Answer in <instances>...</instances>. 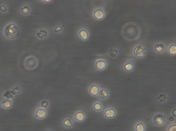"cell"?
<instances>
[{"label":"cell","instance_id":"cell-25","mask_svg":"<svg viewBox=\"0 0 176 131\" xmlns=\"http://www.w3.org/2000/svg\"><path fill=\"white\" fill-rule=\"evenodd\" d=\"M20 88L18 86H17L16 88L13 89L11 91V92L13 95H15V94L19 93L20 92Z\"/></svg>","mask_w":176,"mask_h":131},{"label":"cell","instance_id":"cell-8","mask_svg":"<svg viewBox=\"0 0 176 131\" xmlns=\"http://www.w3.org/2000/svg\"><path fill=\"white\" fill-rule=\"evenodd\" d=\"M110 91L106 88H102L97 97L100 100L104 101L109 99L111 96Z\"/></svg>","mask_w":176,"mask_h":131},{"label":"cell","instance_id":"cell-1","mask_svg":"<svg viewBox=\"0 0 176 131\" xmlns=\"http://www.w3.org/2000/svg\"><path fill=\"white\" fill-rule=\"evenodd\" d=\"M19 33V29L18 27L13 24L7 25L4 30L5 35L10 39H15L18 37Z\"/></svg>","mask_w":176,"mask_h":131},{"label":"cell","instance_id":"cell-22","mask_svg":"<svg viewBox=\"0 0 176 131\" xmlns=\"http://www.w3.org/2000/svg\"><path fill=\"white\" fill-rule=\"evenodd\" d=\"M169 53L172 55H175L176 53V45H172L169 47L168 50Z\"/></svg>","mask_w":176,"mask_h":131},{"label":"cell","instance_id":"cell-11","mask_svg":"<svg viewBox=\"0 0 176 131\" xmlns=\"http://www.w3.org/2000/svg\"><path fill=\"white\" fill-rule=\"evenodd\" d=\"M95 66L97 69L98 71L104 70L107 67V62L105 60H98L96 62Z\"/></svg>","mask_w":176,"mask_h":131},{"label":"cell","instance_id":"cell-6","mask_svg":"<svg viewBox=\"0 0 176 131\" xmlns=\"http://www.w3.org/2000/svg\"><path fill=\"white\" fill-rule=\"evenodd\" d=\"M101 88V86L98 84H92L88 88V93L93 97H97Z\"/></svg>","mask_w":176,"mask_h":131},{"label":"cell","instance_id":"cell-9","mask_svg":"<svg viewBox=\"0 0 176 131\" xmlns=\"http://www.w3.org/2000/svg\"><path fill=\"white\" fill-rule=\"evenodd\" d=\"M134 53L136 57L142 58L144 57L146 54V50L141 45L136 46L134 51Z\"/></svg>","mask_w":176,"mask_h":131},{"label":"cell","instance_id":"cell-28","mask_svg":"<svg viewBox=\"0 0 176 131\" xmlns=\"http://www.w3.org/2000/svg\"><path fill=\"white\" fill-rule=\"evenodd\" d=\"M62 30V29L61 27H58L56 28V29H55V32H59V31H61Z\"/></svg>","mask_w":176,"mask_h":131},{"label":"cell","instance_id":"cell-15","mask_svg":"<svg viewBox=\"0 0 176 131\" xmlns=\"http://www.w3.org/2000/svg\"><path fill=\"white\" fill-rule=\"evenodd\" d=\"M168 99V96L166 94L162 93L160 94L157 97L158 101L161 103H165L167 101Z\"/></svg>","mask_w":176,"mask_h":131},{"label":"cell","instance_id":"cell-21","mask_svg":"<svg viewBox=\"0 0 176 131\" xmlns=\"http://www.w3.org/2000/svg\"><path fill=\"white\" fill-rule=\"evenodd\" d=\"M11 101L9 100H5L2 102V106L6 109H8L11 107Z\"/></svg>","mask_w":176,"mask_h":131},{"label":"cell","instance_id":"cell-20","mask_svg":"<svg viewBox=\"0 0 176 131\" xmlns=\"http://www.w3.org/2000/svg\"><path fill=\"white\" fill-rule=\"evenodd\" d=\"M37 35L39 38L43 39L47 36V32L45 30H41L39 32L37 33Z\"/></svg>","mask_w":176,"mask_h":131},{"label":"cell","instance_id":"cell-7","mask_svg":"<svg viewBox=\"0 0 176 131\" xmlns=\"http://www.w3.org/2000/svg\"><path fill=\"white\" fill-rule=\"evenodd\" d=\"M62 126L64 128L67 130L72 129L75 126L74 121L71 117H66L63 120Z\"/></svg>","mask_w":176,"mask_h":131},{"label":"cell","instance_id":"cell-3","mask_svg":"<svg viewBox=\"0 0 176 131\" xmlns=\"http://www.w3.org/2000/svg\"><path fill=\"white\" fill-rule=\"evenodd\" d=\"M167 121L166 116L161 113H158L153 117V122L157 126H161L165 124Z\"/></svg>","mask_w":176,"mask_h":131},{"label":"cell","instance_id":"cell-26","mask_svg":"<svg viewBox=\"0 0 176 131\" xmlns=\"http://www.w3.org/2000/svg\"><path fill=\"white\" fill-rule=\"evenodd\" d=\"M176 125L173 124L170 126L168 129V131H176Z\"/></svg>","mask_w":176,"mask_h":131},{"label":"cell","instance_id":"cell-10","mask_svg":"<svg viewBox=\"0 0 176 131\" xmlns=\"http://www.w3.org/2000/svg\"><path fill=\"white\" fill-rule=\"evenodd\" d=\"M92 107L93 110L97 113L101 112L103 111L105 109V106L103 103L100 101L94 102Z\"/></svg>","mask_w":176,"mask_h":131},{"label":"cell","instance_id":"cell-5","mask_svg":"<svg viewBox=\"0 0 176 131\" xmlns=\"http://www.w3.org/2000/svg\"><path fill=\"white\" fill-rule=\"evenodd\" d=\"M35 117L38 120H45L48 115V110L41 107L36 109L35 113Z\"/></svg>","mask_w":176,"mask_h":131},{"label":"cell","instance_id":"cell-31","mask_svg":"<svg viewBox=\"0 0 176 131\" xmlns=\"http://www.w3.org/2000/svg\"><path fill=\"white\" fill-rule=\"evenodd\" d=\"M50 131V130H47V131Z\"/></svg>","mask_w":176,"mask_h":131},{"label":"cell","instance_id":"cell-18","mask_svg":"<svg viewBox=\"0 0 176 131\" xmlns=\"http://www.w3.org/2000/svg\"><path fill=\"white\" fill-rule=\"evenodd\" d=\"M79 34L80 37L84 40H86L88 38V33L85 30H81L79 32Z\"/></svg>","mask_w":176,"mask_h":131},{"label":"cell","instance_id":"cell-12","mask_svg":"<svg viewBox=\"0 0 176 131\" xmlns=\"http://www.w3.org/2000/svg\"><path fill=\"white\" fill-rule=\"evenodd\" d=\"M124 68L125 70L127 72H132L135 69L134 64L131 62H128L124 65Z\"/></svg>","mask_w":176,"mask_h":131},{"label":"cell","instance_id":"cell-30","mask_svg":"<svg viewBox=\"0 0 176 131\" xmlns=\"http://www.w3.org/2000/svg\"><path fill=\"white\" fill-rule=\"evenodd\" d=\"M175 117L173 116H171L169 118V120L170 122H173L175 120Z\"/></svg>","mask_w":176,"mask_h":131},{"label":"cell","instance_id":"cell-2","mask_svg":"<svg viewBox=\"0 0 176 131\" xmlns=\"http://www.w3.org/2000/svg\"><path fill=\"white\" fill-rule=\"evenodd\" d=\"M118 112L116 109L113 107L110 106L104 109L103 116L107 120H112L117 116Z\"/></svg>","mask_w":176,"mask_h":131},{"label":"cell","instance_id":"cell-4","mask_svg":"<svg viewBox=\"0 0 176 131\" xmlns=\"http://www.w3.org/2000/svg\"><path fill=\"white\" fill-rule=\"evenodd\" d=\"M87 117V115L85 112L82 110H79L75 113L73 119L76 122L82 123L85 121Z\"/></svg>","mask_w":176,"mask_h":131},{"label":"cell","instance_id":"cell-23","mask_svg":"<svg viewBox=\"0 0 176 131\" xmlns=\"http://www.w3.org/2000/svg\"><path fill=\"white\" fill-rule=\"evenodd\" d=\"M21 12L24 15H27L30 12V9L28 6H24L21 8Z\"/></svg>","mask_w":176,"mask_h":131},{"label":"cell","instance_id":"cell-29","mask_svg":"<svg viewBox=\"0 0 176 131\" xmlns=\"http://www.w3.org/2000/svg\"><path fill=\"white\" fill-rule=\"evenodd\" d=\"M172 115L173 117H176V109H173L172 112Z\"/></svg>","mask_w":176,"mask_h":131},{"label":"cell","instance_id":"cell-24","mask_svg":"<svg viewBox=\"0 0 176 131\" xmlns=\"http://www.w3.org/2000/svg\"><path fill=\"white\" fill-rule=\"evenodd\" d=\"M4 96L7 99H10L12 98L13 94L10 91H7L4 94Z\"/></svg>","mask_w":176,"mask_h":131},{"label":"cell","instance_id":"cell-14","mask_svg":"<svg viewBox=\"0 0 176 131\" xmlns=\"http://www.w3.org/2000/svg\"><path fill=\"white\" fill-rule=\"evenodd\" d=\"M165 45L163 44H157L154 46V49L157 53H162L165 51Z\"/></svg>","mask_w":176,"mask_h":131},{"label":"cell","instance_id":"cell-27","mask_svg":"<svg viewBox=\"0 0 176 131\" xmlns=\"http://www.w3.org/2000/svg\"><path fill=\"white\" fill-rule=\"evenodd\" d=\"M0 10L3 12H5L7 11V8L4 5H2L0 7Z\"/></svg>","mask_w":176,"mask_h":131},{"label":"cell","instance_id":"cell-16","mask_svg":"<svg viewBox=\"0 0 176 131\" xmlns=\"http://www.w3.org/2000/svg\"><path fill=\"white\" fill-rule=\"evenodd\" d=\"M40 107L48 110L50 106V102L46 99L42 100L40 102Z\"/></svg>","mask_w":176,"mask_h":131},{"label":"cell","instance_id":"cell-19","mask_svg":"<svg viewBox=\"0 0 176 131\" xmlns=\"http://www.w3.org/2000/svg\"><path fill=\"white\" fill-rule=\"evenodd\" d=\"M119 51L117 49H112L110 50L109 54L110 56L113 58H116L119 54Z\"/></svg>","mask_w":176,"mask_h":131},{"label":"cell","instance_id":"cell-17","mask_svg":"<svg viewBox=\"0 0 176 131\" xmlns=\"http://www.w3.org/2000/svg\"><path fill=\"white\" fill-rule=\"evenodd\" d=\"M146 127L143 122H140L138 123L135 127L136 131H145Z\"/></svg>","mask_w":176,"mask_h":131},{"label":"cell","instance_id":"cell-13","mask_svg":"<svg viewBox=\"0 0 176 131\" xmlns=\"http://www.w3.org/2000/svg\"><path fill=\"white\" fill-rule=\"evenodd\" d=\"M94 15L97 19L101 20L103 19L104 17L105 13L103 10L101 9H99L94 12Z\"/></svg>","mask_w":176,"mask_h":131}]
</instances>
